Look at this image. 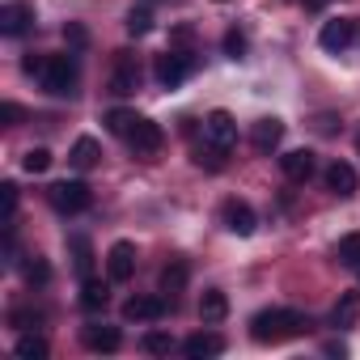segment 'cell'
Returning <instances> with one entry per match:
<instances>
[{
	"mask_svg": "<svg viewBox=\"0 0 360 360\" xmlns=\"http://www.w3.org/2000/svg\"><path fill=\"white\" fill-rule=\"evenodd\" d=\"M72 255H77V271L89 276V267H94V250H89L85 238H72Z\"/></svg>",
	"mask_w": 360,
	"mask_h": 360,
	"instance_id": "31",
	"label": "cell"
},
{
	"mask_svg": "<svg viewBox=\"0 0 360 360\" xmlns=\"http://www.w3.org/2000/svg\"><path fill=\"white\" fill-rule=\"evenodd\" d=\"M187 276H191V271H187L183 259H169V263L161 267V292H165V297H178V292L187 288Z\"/></svg>",
	"mask_w": 360,
	"mask_h": 360,
	"instance_id": "20",
	"label": "cell"
},
{
	"mask_svg": "<svg viewBox=\"0 0 360 360\" xmlns=\"http://www.w3.org/2000/svg\"><path fill=\"white\" fill-rule=\"evenodd\" d=\"M322 178H326V191L330 195H339V200H352L356 195V169L347 161H330Z\"/></svg>",
	"mask_w": 360,
	"mask_h": 360,
	"instance_id": "15",
	"label": "cell"
},
{
	"mask_svg": "<svg viewBox=\"0 0 360 360\" xmlns=\"http://www.w3.org/2000/svg\"><path fill=\"white\" fill-rule=\"evenodd\" d=\"M305 5H309V9H318V5H326V0H305Z\"/></svg>",
	"mask_w": 360,
	"mask_h": 360,
	"instance_id": "38",
	"label": "cell"
},
{
	"mask_svg": "<svg viewBox=\"0 0 360 360\" xmlns=\"http://www.w3.org/2000/svg\"><path fill=\"white\" fill-rule=\"evenodd\" d=\"M43 68H47V56H26L22 60V72L26 77H43Z\"/></svg>",
	"mask_w": 360,
	"mask_h": 360,
	"instance_id": "34",
	"label": "cell"
},
{
	"mask_svg": "<svg viewBox=\"0 0 360 360\" xmlns=\"http://www.w3.org/2000/svg\"><path fill=\"white\" fill-rule=\"evenodd\" d=\"M47 200H51L56 212H68V217H72V212H85L94 195H89V187L81 183V178H64V183H51Z\"/></svg>",
	"mask_w": 360,
	"mask_h": 360,
	"instance_id": "4",
	"label": "cell"
},
{
	"mask_svg": "<svg viewBox=\"0 0 360 360\" xmlns=\"http://www.w3.org/2000/svg\"><path fill=\"white\" fill-rule=\"evenodd\" d=\"M64 43H68L72 51H81V47L89 43V34H85V26H77V22H68V26H64Z\"/></svg>",
	"mask_w": 360,
	"mask_h": 360,
	"instance_id": "33",
	"label": "cell"
},
{
	"mask_svg": "<svg viewBox=\"0 0 360 360\" xmlns=\"http://www.w3.org/2000/svg\"><path fill=\"white\" fill-rule=\"evenodd\" d=\"M204 140H208L217 153H233V148H238V123H233V115H229V110H212V115L204 119Z\"/></svg>",
	"mask_w": 360,
	"mask_h": 360,
	"instance_id": "6",
	"label": "cell"
},
{
	"mask_svg": "<svg viewBox=\"0 0 360 360\" xmlns=\"http://www.w3.org/2000/svg\"><path fill=\"white\" fill-rule=\"evenodd\" d=\"M161 314H165V297H157V292H131L123 301V318L127 322H157Z\"/></svg>",
	"mask_w": 360,
	"mask_h": 360,
	"instance_id": "10",
	"label": "cell"
},
{
	"mask_svg": "<svg viewBox=\"0 0 360 360\" xmlns=\"http://www.w3.org/2000/svg\"><path fill=\"white\" fill-rule=\"evenodd\" d=\"M39 322H43V314H39V309H26V305L9 314V326H18V330H34Z\"/></svg>",
	"mask_w": 360,
	"mask_h": 360,
	"instance_id": "30",
	"label": "cell"
},
{
	"mask_svg": "<svg viewBox=\"0 0 360 360\" xmlns=\"http://www.w3.org/2000/svg\"><path fill=\"white\" fill-rule=\"evenodd\" d=\"M22 165H26V174H47V169H51V153H47V148H30V153L22 157Z\"/></svg>",
	"mask_w": 360,
	"mask_h": 360,
	"instance_id": "28",
	"label": "cell"
},
{
	"mask_svg": "<svg viewBox=\"0 0 360 360\" xmlns=\"http://www.w3.org/2000/svg\"><path fill=\"white\" fill-rule=\"evenodd\" d=\"M229 318V297L221 292V288H208L204 297H200V322L204 326H217V322H225Z\"/></svg>",
	"mask_w": 360,
	"mask_h": 360,
	"instance_id": "17",
	"label": "cell"
},
{
	"mask_svg": "<svg viewBox=\"0 0 360 360\" xmlns=\"http://www.w3.org/2000/svg\"><path fill=\"white\" fill-rule=\"evenodd\" d=\"M352 39H356V22L352 18H330L326 26H322V34H318V43L326 47V51H347L352 47Z\"/></svg>",
	"mask_w": 360,
	"mask_h": 360,
	"instance_id": "12",
	"label": "cell"
},
{
	"mask_svg": "<svg viewBox=\"0 0 360 360\" xmlns=\"http://www.w3.org/2000/svg\"><path fill=\"white\" fill-rule=\"evenodd\" d=\"M322 352H326V356H343V352H347V347H343V343H335V339H330V343H326V347H322Z\"/></svg>",
	"mask_w": 360,
	"mask_h": 360,
	"instance_id": "37",
	"label": "cell"
},
{
	"mask_svg": "<svg viewBox=\"0 0 360 360\" xmlns=\"http://www.w3.org/2000/svg\"><path fill=\"white\" fill-rule=\"evenodd\" d=\"M144 352H148V356H169V352H174V335L148 330V335H144Z\"/></svg>",
	"mask_w": 360,
	"mask_h": 360,
	"instance_id": "26",
	"label": "cell"
},
{
	"mask_svg": "<svg viewBox=\"0 0 360 360\" xmlns=\"http://www.w3.org/2000/svg\"><path fill=\"white\" fill-rule=\"evenodd\" d=\"M356 148H360V136H356Z\"/></svg>",
	"mask_w": 360,
	"mask_h": 360,
	"instance_id": "39",
	"label": "cell"
},
{
	"mask_svg": "<svg viewBox=\"0 0 360 360\" xmlns=\"http://www.w3.org/2000/svg\"><path fill=\"white\" fill-rule=\"evenodd\" d=\"M335 259L343 263V267H360V233H347V238H339V246H335Z\"/></svg>",
	"mask_w": 360,
	"mask_h": 360,
	"instance_id": "23",
	"label": "cell"
},
{
	"mask_svg": "<svg viewBox=\"0 0 360 360\" xmlns=\"http://www.w3.org/2000/svg\"><path fill=\"white\" fill-rule=\"evenodd\" d=\"M221 5H225V0H221Z\"/></svg>",
	"mask_w": 360,
	"mask_h": 360,
	"instance_id": "41",
	"label": "cell"
},
{
	"mask_svg": "<svg viewBox=\"0 0 360 360\" xmlns=\"http://www.w3.org/2000/svg\"><path fill=\"white\" fill-rule=\"evenodd\" d=\"M144 72H140V60L131 51H115V68H110V94L115 98H131L140 89Z\"/></svg>",
	"mask_w": 360,
	"mask_h": 360,
	"instance_id": "5",
	"label": "cell"
},
{
	"mask_svg": "<svg viewBox=\"0 0 360 360\" xmlns=\"http://www.w3.org/2000/svg\"><path fill=\"white\" fill-rule=\"evenodd\" d=\"M5 208H9V225H13V212H18V183H5Z\"/></svg>",
	"mask_w": 360,
	"mask_h": 360,
	"instance_id": "35",
	"label": "cell"
},
{
	"mask_svg": "<svg viewBox=\"0 0 360 360\" xmlns=\"http://www.w3.org/2000/svg\"><path fill=\"white\" fill-rule=\"evenodd\" d=\"M77 81H81V68H77V56L64 51V56H47V68L39 77V85L56 98H72L77 94Z\"/></svg>",
	"mask_w": 360,
	"mask_h": 360,
	"instance_id": "2",
	"label": "cell"
},
{
	"mask_svg": "<svg viewBox=\"0 0 360 360\" xmlns=\"http://www.w3.org/2000/svg\"><path fill=\"white\" fill-rule=\"evenodd\" d=\"M280 140H284V123L271 115V119H259L255 127H250V144H255V153H263V157H271L276 148H280Z\"/></svg>",
	"mask_w": 360,
	"mask_h": 360,
	"instance_id": "14",
	"label": "cell"
},
{
	"mask_svg": "<svg viewBox=\"0 0 360 360\" xmlns=\"http://www.w3.org/2000/svg\"><path fill=\"white\" fill-rule=\"evenodd\" d=\"M305 330H309V318L297 314V309H263V314H255V322H250L255 343H284V339L305 335Z\"/></svg>",
	"mask_w": 360,
	"mask_h": 360,
	"instance_id": "1",
	"label": "cell"
},
{
	"mask_svg": "<svg viewBox=\"0 0 360 360\" xmlns=\"http://www.w3.org/2000/svg\"><path fill=\"white\" fill-rule=\"evenodd\" d=\"M148 30H153V13H148V9H131V13H127V34H131V39H144Z\"/></svg>",
	"mask_w": 360,
	"mask_h": 360,
	"instance_id": "27",
	"label": "cell"
},
{
	"mask_svg": "<svg viewBox=\"0 0 360 360\" xmlns=\"http://www.w3.org/2000/svg\"><path fill=\"white\" fill-rule=\"evenodd\" d=\"M356 314H360V297L356 292H343L339 305H335V326H356Z\"/></svg>",
	"mask_w": 360,
	"mask_h": 360,
	"instance_id": "24",
	"label": "cell"
},
{
	"mask_svg": "<svg viewBox=\"0 0 360 360\" xmlns=\"http://www.w3.org/2000/svg\"><path fill=\"white\" fill-rule=\"evenodd\" d=\"M98 157H102V144L94 140V136H81L77 144H72V153H68V161H72V169H94L98 165Z\"/></svg>",
	"mask_w": 360,
	"mask_h": 360,
	"instance_id": "18",
	"label": "cell"
},
{
	"mask_svg": "<svg viewBox=\"0 0 360 360\" xmlns=\"http://www.w3.org/2000/svg\"><path fill=\"white\" fill-rule=\"evenodd\" d=\"M195 51H178V47H169V51H161L157 56V64H153V72H157V85H165V89H174V85H183L191 72H195Z\"/></svg>",
	"mask_w": 360,
	"mask_h": 360,
	"instance_id": "3",
	"label": "cell"
},
{
	"mask_svg": "<svg viewBox=\"0 0 360 360\" xmlns=\"http://www.w3.org/2000/svg\"><path fill=\"white\" fill-rule=\"evenodd\" d=\"M280 169H284L288 183H309V178L318 174V157L309 148H292V153L280 157Z\"/></svg>",
	"mask_w": 360,
	"mask_h": 360,
	"instance_id": "11",
	"label": "cell"
},
{
	"mask_svg": "<svg viewBox=\"0 0 360 360\" xmlns=\"http://www.w3.org/2000/svg\"><path fill=\"white\" fill-rule=\"evenodd\" d=\"M183 352H187L191 360H212V356L225 352V339H221L217 330H195V335L183 343Z\"/></svg>",
	"mask_w": 360,
	"mask_h": 360,
	"instance_id": "16",
	"label": "cell"
},
{
	"mask_svg": "<svg viewBox=\"0 0 360 360\" xmlns=\"http://www.w3.org/2000/svg\"><path fill=\"white\" fill-rule=\"evenodd\" d=\"M127 144H131V153H136V157H157V153H161V144H165V131H161L153 119H136V127H131Z\"/></svg>",
	"mask_w": 360,
	"mask_h": 360,
	"instance_id": "9",
	"label": "cell"
},
{
	"mask_svg": "<svg viewBox=\"0 0 360 360\" xmlns=\"http://www.w3.org/2000/svg\"><path fill=\"white\" fill-rule=\"evenodd\" d=\"M106 284L102 280H94V276H85V284H81V309L85 314H98V309H106Z\"/></svg>",
	"mask_w": 360,
	"mask_h": 360,
	"instance_id": "21",
	"label": "cell"
},
{
	"mask_svg": "<svg viewBox=\"0 0 360 360\" xmlns=\"http://www.w3.org/2000/svg\"><path fill=\"white\" fill-rule=\"evenodd\" d=\"M136 119H140L136 110H106V127H110L115 136H123V140L131 136V127H136Z\"/></svg>",
	"mask_w": 360,
	"mask_h": 360,
	"instance_id": "25",
	"label": "cell"
},
{
	"mask_svg": "<svg viewBox=\"0 0 360 360\" xmlns=\"http://www.w3.org/2000/svg\"><path fill=\"white\" fill-rule=\"evenodd\" d=\"M221 225H225L229 233H238V238H250L255 225H259V217H255V208H250L246 200H225V204H221Z\"/></svg>",
	"mask_w": 360,
	"mask_h": 360,
	"instance_id": "8",
	"label": "cell"
},
{
	"mask_svg": "<svg viewBox=\"0 0 360 360\" xmlns=\"http://www.w3.org/2000/svg\"><path fill=\"white\" fill-rule=\"evenodd\" d=\"M106 271H110L115 284H127L136 276V246L131 242H115L110 255H106Z\"/></svg>",
	"mask_w": 360,
	"mask_h": 360,
	"instance_id": "13",
	"label": "cell"
},
{
	"mask_svg": "<svg viewBox=\"0 0 360 360\" xmlns=\"http://www.w3.org/2000/svg\"><path fill=\"white\" fill-rule=\"evenodd\" d=\"M22 276H26V284H47L51 280V271H47V263L34 255L30 263H22Z\"/></svg>",
	"mask_w": 360,
	"mask_h": 360,
	"instance_id": "29",
	"label": "cell"
},
{
	"mask_svg": "<svg viewBox=\"0 0 360 360\" xmlns=\"http://www.w3.org/2000/svg\"><path fill=\"white\" fill-rule=\"evenodd\" d=\"M30 26H34V5H30V0H9V5H0V34L18 39Z\"/></svg>",
	"mask_w": 360,
	"mask_h": 360,
	"instance_id": "7",
	"label": "cell"
},
{
	"mask_svg": "<svg viewBox=\"0 0 360 360\" xmlns=\"http://www.w3.org/2000/svg\"><path fill=\"white\" fill-rule=\"evenodd\" d=\"M0 119H5V127H13V123L22 119V106H18V102H5V106H0Z\"/></svg>",
	"mask_w": 360,
	"mask_h": 360,
	"instance_id": "36",
	"label": "cell"
},
{
	"mask_svg": "<svg viewBox=\"0 0 360 360\" xmlns=\"http://www.w3.org/2000/svg\"><path fill=\"white\" fill-rule=\"evenodd\" d=\"M356 276H360V267H356Z\"/></svg>",
	"mask_w": 360,
	"mask_h": 360,
	"instance_id": "40",
	"label": "cell"
},
{
	"mask_svg": "<svg viewBox=\"0 0 360 360\" xmlns=\"http://www.w3.org/2000/svg\"><path fill=\"white\" fill-rule=\"evenodd\" d=\"M81 339H85L89 352H119V330H115V326H98V322H94V326L81 330Z\"/></svg>",
	"mask_w": 360,
	"mask_h": 360,
	"instance_id": "19",
	"label": "cell"
},
{
	"mask_svg": "<svg viewBox=\"0 0 360 360\" xmlns=\"http://www.w3.org/2000/svg\"><path fill=\"white\" fill-rule=\"evenodd\" d=\"M13 352H18L22 360H47V352H51V347H47V339H43V335H22Z\"/></svg>",
	"mask_w": 360,
	"mask_h": 360,
	"instance_id": "22",
	"label": "cell"
},
{
	"mask_svg": "<svg viewBox=\"0 0 360 360\" xmlns=\"http://www.w3.org/2000/svg\"><path fill=\"white\" fill-rule=\"evenodd\" d=\"M225 56H229V60H242V56H246V34H242V30H229V34H225Z\"/></svg>",
	"mask_w": 360,
	"mask_h": 360,
	"instance_id": "32",
	"label": "cell"
}]
</instances>
